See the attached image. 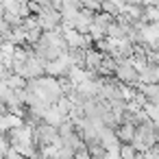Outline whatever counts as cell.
<instances>
[{
	"label": "cell",
	"mask_w": 159,
	"mask_h": 159,
	"mask_svg": "<svg viewBox=\"0 0 159 159\" xmlns=\"http://www.w3.org/2000/svg\"><path fill=\"white\" fill-rule=\"evenodd\" d=\"M74 159H92V155H89V148H87V144L74 150Z\"/></svg>",
	"instance_id": "5b68a950"
},
{
	"label": "cell",
	"mask_w": 159,
	"mask_h": 159,
	"mask_svg": "<svg viewBox=\"0 0 159 159\" xmlns=\"http://www.w3.org/2000/svg\"><path fill=\"white\" fill-rule=\"evenodd\" d=\"M120 157L122 159H137V150L133 144H120Z\"/></svg>",
	"instance_id": "3957f363"
},
{
	"label": "cell",
	"mask_w": 159,
	"mask_h": 159,
	"mask_svg": "<svg viewBox=\"0 0 159 159\" xmlns=\"http://www.w3.org/2000/svg\"><path fill=\"white\" fill-rule=\"evenodd\" d=\"M11 92H13V89H11L2 79H0V102H7V100H9V96H11Z\"/></svg>",
	"instance_id": "277c9868"
},
{
	"label": "cell",
	"mask_w": 159,
	"mask_h": 159,
	"mask_svg": "<svg viewBox=\"0 0 159 159\" xmlns=\"http://www.w3.org/2000/svg\"><path fill=\"white\" fill-rule=\"evenodd\" d=\"M5 11H7V9H5V5H2V0H0V18L5 16Z\"/></svg>",
	"instance_id": "8992f818"
},
{
	"label": "cell",
	"mask_w": 159,
	"mask_h": 159,
	"mask_svg": "<svg viewBox=\"0 0 159 159\" xmlns=\"http://www.w3.org/2000/svg\"><path fill=\"white\" fill-rule=\"evenodd\" d=\"M102 59H105V52H100L96 46H92V48H87L85 50V68L89 70V72H98V68H100V63H102Z\"/></svg>",
	"instance_id": "7a4b0ae2"
},
{
	"label": "cell",
	"mask_w": 159,
	"mask_h": 159,
	"mask_svg": "<svg viewBox=\"0 0 159 159\" xmlns=\"http://www.w3.org/2000/svg\"><path fill=\"white\" fill-rule=\"evenodd\" d=\"M116 133H118V139L122 144H131L135 139V133H137V124L135 122H129V120H122L118 126H116Z\"/></svg>",
	"instance_id": "6da1fadb"
}]
</instances>
